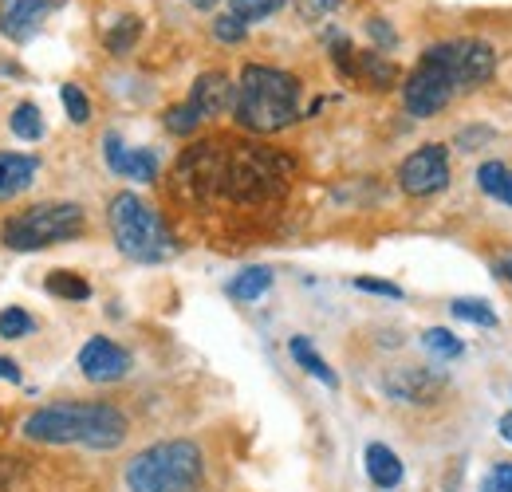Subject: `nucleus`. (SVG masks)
I'll return each instance as SVG.
<instances>
[{
	"label": "nucleus",
	"instance_id": "obj_1",
	"mask_svg": "<svg viewBox=\"0 0 512 492\" xmlns=\"http://www.w3.org/2000/svg\"><path fill=\"white\" fill-rule=\"evenodd\" d=\"M296 174V162L280 150L253 142H197L174 166V189L190 201L225 197L233 205H272Z\"/></svg>",
	"mask_w": 512,
	"mask_h": 492
},
{
	"label": "nucleus",
	"instance_id": "obj_2",
	"mask_svg": "<svg viewBox=\"0 0 512 492\" xmlns=\"http://www.w3.org/2000/svg\"><path fill=\"white\" fill-rule=\"evenodd\" d=\"M24 437L40 445H83L111 453L127 441V414L111 402H52L24 418Z\"/></svg>",
	"mask_w": 512,
	"mask_h": 492
},
{
	"label": "nucleus",
	"instance_id": "obj_3",
	"mask_svg": "<svg viewBox=\"0 0 512 492\" xmlns=\"http://www.w3.org/2000/svg\"><path fill=\"white\" fill-rule=\"evenodd\" d=\"M300 79L268 67V63H249L237 79L233 95V119L253 130V134H276L300 119Z\"/></svg>",
	"mask_w": 512,
	"mask_h": 492
},
{
	"label": "nucleus",
	"instance_id": "obj_4",
	"mask_svg": "<svg viewBox=\"0 0 512 492\" xmlns=\"http://www.w3.org/2000/svg\"><path fill=\"white\" fill-rule=\"evenodd\" d=\"M107 221H111V237L127 260L138 264H162L178 252L174 233L166 229V221L158 217V209L150 201H142L138 193H115L107 205Z\"/></svg>",
	"mask_w": 512,
	"mask_h": 492
},
{
	"label": "nucleus",
	"instance_id": "obj_5",
	"mask_svg": "<svg viewBox=\"0 0 512 492\" xmlns=\"http://www.w3.org/2000/svg\"><path fill=\"white\" fill-rule=\"evenodd\" d=\"M205 477V453L178 437L142 449L127 465L130 492H193Z\"/></svg>",
	"mask_w": 512,
	"mask_h": 492
},
{
	"label": "nucleus",
	"instance_id": "obj_6",
	"mask_svg": "<svg viewBox=\"0 0 512 492\" xmlns=\"http://www.w3.org/2000/svg\"><path fill=\"white\" fill-rule=\"evenodd\" d=\"M87 229V213L75 201H44V205H28L20 213H12L0 225V241L12 252H40V248L67 245L75 237H83Z\"/></svg>",
	"mask_w": 512,
	"mask_h": 492
},
{
	"label": "nucleus",
	"instance_id": "obj_7",
	"mask_svg": "<svg viewBox=\"0 0 512 492\" xmlns=\"http://www.w3.org/2000/svg\"><path fill=\"white\" fill-rule=\"evenodd\" d=\"M453 95H457V87H453V79H449L446 63L438 60L434 48H426L418 67L402 79V103H406V111H410L414 119H430V115L446 111Z\"/></svg>",
	"mask_w": 512,
	"mask_h": 492
},
{
	"label": "nucleus",
	"instance_id": "obj_8",
	"mask_svg": "<svg viewBox=\"0 0 512 492\" xmlns=\"http://www.w3.org/2000/svg\"><path fill=\"white\" fill-rule=\"evenodd\" d=\"M434 52L446 63L457 91H477L497 67V52L485 40H446V44H434Z\"/></svg>",
	"mask_w": 512,
	"mask_h": 492
},
{
	"label": "nucleus",
	"instance_id": "obj_9",
	"mask_svg": "<svg viewBox=\"0 0 512 492\" xmlns=\"http://www.w3.org/2000/svg\"><path fill=\"white\" fill-rule=\"evenodd\" d=\"M398 185L406 197H434L449 185V154L446 146L430 142V146H418L414 154L402 158L398 166Z\"/></svg>",
	"mask_w": 512,
	"mask_h": 492
},
{
	"label": "nucleus",
	"instance_id": "obj_10",
	"mask_svg": "<svg viewBox=\"0 0 512 492\" xmlns=\"http://www.w3.org/2000/svg\"><path fill=\"white\" fill-rule=\"evenodd\" d=\"M130 363H134V359H130L127 347H119V343L107 339V335L87 339L83 351H79V370H83V378H87V382H99V386L127 378Z\"/></svg>",
	"mask_w": 512,
	"mask_h": 492
},
{
	"label": "nucleus",
	"instance_id": "obj_11",
	"mask_svg": "<svg viewBox=\"0 0 512 492\" xmlns=\"http://www.w3.org/2000/svg\"><path fill=\"white\" fill-rule=\"evenodd\" d=\"M60 4L67 0H0V36H8L16 44L32 40Z\"/></svg>",
	"mask_w": 512,
	"mask_h": 492
},
{
	"label": "nucleus",
	"instance_id": "obj_12",
	"mask_svg": "<svg viewBox=\"0 0 512 492\" xmlns=\"http://www.w3.org/2000/svg\"><path fill=\"white\" fill-rule=\"evenodd\" d=\"M383 390L390 398H398V402L422 406V402H434L446 390V374L430 367H398L383 378Z\"/></svg>",
	"mask_w": 512,
	"mask_h": 492
},
{
	"label": "nucleus",
	"instance_id": "obj_13",
	"mask_svg": "<svg viewBox=\"0 0 512 492\" xmlns=\"http://www.w3.org/2000/svg\"><path fill=\"white\" fill-rule=\"evenodd\" d=\"M103 158H107V166H111L119 178H130V182H154V178H158V154H154V150L127 146L119 134H107V138H103Z\"/></svg>",
	"mask_w": 512,
	"mask_h": 492
},
{
	"label": "nucleus",
	"instance_id": "obj_14",
	"mask_svg": "<svg viewBox=\"0 0 512 492\" xmlns=\"http://www.w3.org/2000/svg\"><path fill=\"white\" fill-rule=\"evenodd\" d=\"M233 95H237V87L229 83L225 71H205V75H197V83H193V91L186 103L193 107V115L205 123V119L225 115V111L233 107Z\"/></svg>",
	"mask_w": 512,
	"mask_h": 492
},
{
	"label": "nucleus",
	"instance_id": "obj_15",
	"mask_svg": "<svg viewBox=\"0 0 512 492\" xmlns=\"http://www.w3.org/2000/svg\"><path fill=\"white\" fill-rule=\"evenodd\" d=\"M36 174H40V158H36V154L4 150V154H0V201L24 193L28 185L36 182Z\"/></svg>",
	"mask_w": 512,
	"mask_h": 492
},
{
	"label": "nucleus",
	"instance_id": "obj_16",
	"mask_svg": "<svg viewBox=\"0 0 512 492\" xmlns=\"http://www.w3.org/2000/svg\"><path fill=\"white\" fill-rule=\"evenodd\" d=\"M363 469H367L371 485H379V489H398L402 485V461H398V453L390 445H383V441H371L367 445Z\"/></svg>",
	"mask_w": 512,
	"mask_h": 492
},
{
	"label": "nucleus",
	"instance_id": "obj_17",
	"mask_svg": "<svg viewBox=\"0 0 512 492\" xmlns=\"http://www.w3.org/2000/svg\"><path fill=\"white\" fill-rule=\"evenodd\" d=\"M355 79H363V83H371L375 91H386V87H394L398 83V67L386 60L383 52H355Z\"/></svg>",
	"mask_w": 512,
	"mask_h": 492
},
{
	"label": "nucleus",
	"instance_id": "obj_18",
	"mask_svg": "<svg viewBox=\"0 0 512 492\" xmlns=\"http://www.w3.org/2000/svg\"><path fill=\"white\" fill-rule=\"evenodd\" d=\"M288 351H292V359H296V367H304L312 378H320L327 390H339V374L327 367L320 359V351L312 347V339H304V335H296L292 343H288Z\"/></svg>",
	"mask_w": 512,
	"mask_h": 492
},
{
	"label": "nucleus",
	"instance_id": "obj_19",
	"mask_svg": "<svg viewBox=\"0 0 512 492\" xmlns=\"http://www.w3.org/2000/svg\"><path fill=\"white\" fill-rule=\"evenodd\" d=\"M477 185H481V193H489L493 201L512 205V166H505V162H485V166L477 170Z\"/></svg>",
	"mask_w": 512,
	"mask_h": 492
},
{
	"label": "nucleus",
	"instance_id": "obj_20",
	"mask_svg": "<svg viewBox=\"0 0 512 492\" xmlns=\"http://www.w3.org/2000/svg\"><path fill=\"white\" fill-rule=\"evenodd\" d=\"M268 288H272V272H268V268H245V272H237V276L229 280V296L241 300V304L260 300Z\"/></svg>",
	"mask_w": 512,
	"mask_h": 492
},
{
	"label": "nucleus",
	"instance_id": "obj_21",
	"mask_svg": "<svg viewBox=\"0 0 512 492\" xmlns=\"http://www.w3.org/2000/svg\"><path fill=\"white\" fill-rule=\"evenodd\" d=\"M138 36H142V20H138V16H119V20L107 28L103 48H107L111 56H127V52H134Z\"/></svg>",
	"mask_w": 512,
	"mask_h": 492
},
{
	"label": "nucleus",
	"instance_id": "obj_22",
	"mask_svg": "<svg viewBox=\"0 0 512 492\" xmlns=\"http://www.w3.org/2000/svg\"><path fill=\"white\" fill-rule=\"evenodd\" d=\"M8 130L16 138H24V142H40L44 138V115H40V107L36 103H16L12 115H8Z\"/></svg>",
	"mask_w": 512,
	"mask_h": 492
},
{
	"label": "nucleus",
	"instance_id": "obj_23",
	"mask_svg": "<svg viewBox=\"0 0 512 492\" xmlns=\"http://www.w3.org/2000/svg\"><path fill=\"white\" fill-rule=\"evenodd\" d=\"M44 288H48L52 296H60V300H67V304H83V300H91V284H87L83 276L67 272V268H60V272H52V276L44 280Z\"/></svg>",
	"mask_w": 512,
	"mask_h": 492
},
{
	"label": "nucleus",
	"instance_id": "obj_24",
	"mask_svg": "<svg viewBox=\"0 0 512 492\" xmlns=\"http://www.w3.org/2000/svg\"><path fill=\"white\" fill-rule=\"evenodd\" d=\"M422 347H426L434 359H442V363L465 355V343H461L453 331H446V327H430V331H422Z\"/></svg>",
	"mask_w": 512,
	"mask_h": 492
},
{
	"label": "nucleus",
	"instance_id": "obj_25",
	"mask_svg": "<svg viewBox=\"0 0 512 492\" xmlns=\"http://www.w3.org/2000/svg\"><path fill=\"white\" fill-rule=\"evenodd\" d=\"M449 311H453V319H461V323L497 327V311L489 308L485 300H453V304H449Z\"/></svg>",
	"mask_w": 512,
	"mask_h": 492
},
{
	"label": "nucleus",
	"instance_id": "obj_26",
	"mask_svg": "<svg viewBox=\"0 0 512 492\" xmlns=\"http://www.w3.org/2000/svg\"><path fill=\"white\" fill-rule=\"evenodd\" d=\"M36 331V319L24 308H4L0 311V339H28Z\"/></svg>",
	"mask_w": 512,
	"mask_h": 492
},
{
	"label": "nucleus",
	"instance_id": "obj_27",
	"mask_svg": "<svg viewBox=\"0 0 512 492\" xmlns=\"http://www.w3.org/2000/svg\"><path fill=\"white\" fill-rule=\"evenodd\" d=\"M288 0H233V16L237 20H245V24H256V20H268V16H276L280 8H284Z\"/></svg>",
	"mask_w": 512,
	"mask_h": 492
},
{
	"label": "nucleus",
	"instance_id": "obj_28",
	"mask_svg": "<svg viewBox=\"0 0 512 492\" xmlns=\"http://www.w3.org/2000/svg\"><path fill=\"white\" fill-rule=\"evenodd\" d=\"M60 99H64V111H67V119H71V123L75 126L91 123V99L83 95V87L64 83V87H60Z\"/></svg>",
	"mask_w": 512,
	"mask_h": 492
},
{
	"label": "nucleus",
	"instance_id": "obj_29",
	"mask_svg": "<svg viewBox=\"0 0 512 492\" xmlns=\"http://www.w3.org/2000/svg\"><path fill=\"white\" fill-rule=\"evenodd\" d=\"M162 123H166V130L170 134H178V138H186V134H193L197 126H201V119L193 115L190 103H178V107H170L166 115H162Z\"/></svg>",
	"mask_w": 512,
	"mask_h": 492
},
{
	"label": "nucleus",
	"instance_id": "obj_30",
	"mask_svg": "<svg viewBox=\"0 0 512 492\" xmlns=\"http://www.w3.org/2000/svg\"><path fill=\"white\" fill-rule=\"evenodd\" d=\"M213 36H217L221 44H241V40L249 36V24H245V20H237L233 12H221V16L213 20Z\"/></svg>",
	"mask_w": 512,
	"mask_h": 492
},
{
	"label": "nucleus",
	"instance_id": "obj_31",
	"mask_svg": "<svg viewBox=\"0 0 512 492\" xmlns=\"http://www.w3.org/2000/svg\"><path fill=\"white\" fill-rule=\"evenodd\" d=\"M367 36L375 40V52H390V48L398 44V32L386 24L383 16H371V20H367Z\"/></svg>",
	"mask_w": 512,
	"mask_h": 492
},
{
	"label": "nucleus",
	"instance_id": "obj_32",
	"mask_svg": "<svg viewBox=\"0 0 512 492\" xmlns=\"http://www.w3.org/2000/svg\"><path fill=\"white\" fill-rule=\"evenodd\" d=\"M331 63L339 67V75H343V79H355V48H351L343 36L331 44Z\"/></svg>",
	"mask_w": 512,
	"mask_h": 492
},
{
	"label": "nucleus",
	"instance_id": "obj_33",
	"mask_svg": "<svg viewBox=\"0 0 512 492\" xmlns=\"http://www.w3.org/2000/svg\"><path fill=\"white\" fill-rule=\"evenodd\" d=\"M359 292H371V296H386V300H402V288L390 284V280H371V276H359L355 280Z\"/></svg>",
	"mask_w": 512,
	"mask_h": 492
},
{
	"label": "nucleus",
	"instance_id": "obj_34",
	"mask_svg": "<svg viewBox=\"0 0 512 492\" xmlns=\"http://www.w3.org/2000/svg\"><path fill=\"white\" fill-rule=\"evenodd\" d=\"M339 8V0H296V12L304 16V20H323L327 12H335Z\"/></svg>",
	"mask_w": 512,
	"mask_h": 492
},
{
	"label": "nucleus",
	"instance_id": "obj_35",
	"mask_svg": "<svg viewBox=\"0 0 512 492\" xmlns=\"http://www.w3.org/2000/svg\"><path fill=\"white\" fill-rule=\"evenodd\" d=\"M489 138H493V130H485V126L481 130H461L457 134V150H481V142H489Z\"/></svg>",
	"mask_w": 512,
	"mask_h": 492
},
{
	"label": "nucleus",
	"instance_id": "obj_36",
	"mask_svg": "<svg viewBox=\"0 0 512 492\" xmlns=\"http://www.w3.org/2000/svg\"><path fill=\"white\" fill-rule=\"evenodd\" d=\"M485 481H493L497 489L512 492V465H497V469H489V477Z\"/></svg>",
	"mask_w": 512,
	"mask_h": 492
},
{
	"label": "nucleus",
	"instance_id": "obj_37",
	"mask_svg": "<svg viewBox=\"0 0 512 492\" xmlns=\"http://www.w3.org/2000/svg\"><path fill=\"white\" fill-rule=\"evenodd\" d=\"M12 477H16V457H0V492L12 485Z\"/></svg>",
	"mask_w": 512,
	"mask_h": 492
},
{
	"label": "nucleus",
	"instance_id": "obj_38",
	"mask_svg": "<svg viewBox=\"0 0 512 492\" xmlns=\"http://www.w3.org/2000/svg\"><path fill=\"white\" fill-rule=\"evenodd\" d=\"M0 382H20V367L12 359H0Z\"/></svg>",
	"mask_w": 512,
	"mask_h": 492
},
{
	"label": "nucleus",
	"instance_id": "obj_39",
	"mask_svg": "<svg viewBox=\"0 0 512 492\" xmlns=\"http://www.w3.org/2000/svg\"><path fill=\"white\" fill-rule=\"evenodd\" d=\"M186 4H193V8H197V12H209V8H217V4H221V0H186Z\"/></svg>",
	"mask_w": 512,
	"mask_h": 492
},
{
	"label": "nucleus",
	"instance_id": "obj_40",
	"mask_svg": "<svg viewBox=\"0 0 512 492\" xmlns=\"http://www.w3.org/2000/svg\"><path fill=\"white\" fill-rule=\"evenodd\" d=\"M501 437H505V441H512V414H505V418H501Z\"/></svg>",
	"mask_w": 512,
	"mask_h": 492
},
{
	"label": "nucleus",
	"instance_id": "obj_41",
	"mask_svg": "<svg viewBox=\"0 0 512 492\" xmlns=\"http://www.w3.org/2000/svg\"><path fill=\"white\" fill-rule=\"evenodd\" d=\"M497 272H501V276H505V280H509V284H512V256H509V260H505V264H501V268H497Z\"/></svg>",
	"mask_w": 512,
	"mask_h": 492
},
{
	"label": "nucleus",
	"instance_id": "obj_42",
	"mask_svg": "<svg viewBox=\"0 0 512 492\" xmlns=\"http://www.w3.org/2000/svg\"><path fill=\"white\" fill-rule=\"evenodd\" d=\"M481 492H505V489H497L493 481H485V485H481Z\"/></svg>",
	"mask_w": 512,
	"mask_h": 492
}]
</instances>
